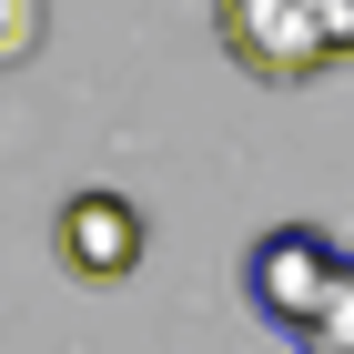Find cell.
Here are the masks:
<instances>
[{
    "mask_svg": "<svg viewBox=\"0 0 354 354\" xmlns=\"http://www.w3.org/2000/svg\"><path fill=\"white\" fill-rule=\"evenodd\" d=\"M213 30H223V51L273 91L324 82V71L354 61V0H213Z\"/></svg>",
    "mask_w": 354,
    "mask_h": 354,
    "instance_id": "6da1fadb",
    "label": "cell"
},
{
    "mask_svg": "<svg viewBox=\"0 0 354 354\" xmlns=\"http://www.w3.org/2000/svg\"><path fill=\"white\" fill-rule=\"evenodd\" d=\"M334 283H344V253H334L314 223H273V233H253V253H243V294H253V314H263L294 354H304V334L324 324Z\"/></svg>",
    "mask_w": 354,
    "mask_h": 354,
    "instance_id": "7a4b0ae2",
    "label": "cell"
},
{
    "mask_svg": "<svg viewBox=\"0 0 354 354\" xmlns=\"http://www.w3.org/2000/svg\"><path fill=\"white\" fill-rule=\"evenodd\" d=\"M142 213L122 203V192H71L61 203V263L82 273V283H122V273L142 263Z\"/></svg>",
    "mask_w": 354,
    "mask_h": 354,
    "instance_id": "3957f363",
    "label": "cell"
},
{
    "mask_svg": "<svg viewBox=\"0 0 354 354\" xmlns=\"http://www.w3.org/2000/svg\"><path fill=\"white\" fill-rule=\"evenodd\" d=\"M51 30V0H0V71H21Z\"/></svg>",
    "mask_w": 354,
    "mask_h": 354,
    "instance_id": "277c9868",
    "label": "cell"
},
{
    "mask_svg": "<svg viewBox=\"0 0 354 354\" xmlns=\"http://www.w3.org/2000/svg\"><path fill=\"white\" fill-rule=\"evenodd\" d=\"M304 354H354V253H344V283H334V304H324V324L304 334Z\"/></svg>",
    "mask_w": 354,
    "mask_h": 354,
    "instance_id": "5b68a950",
    "label": "cell"
}]
</instances>
